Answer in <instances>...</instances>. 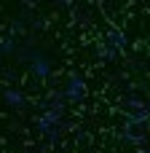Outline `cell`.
I'll return each instance as SVG.
<instances>
[{"label": "cell", "instance_id": "obj_7", "mask_svg": "<svg viewBox=\"0 0 150 153\" xmlns=\"http://www.w3.org/2000/svg\"><path fill=\"white\" fill-rule=\"evenodd\" d=\"M123 105H126V108H134L137 113H140V110H148V108H145V100H140L137 94H129V97H123Z\"/></svg>", "mask_w": 150, "mask_h": 153}, {"label": "cell", "instance_id": "obj_3", "mask_svg": "<svg viewBox=\"0 0 150 153\" xmlns=\"http://www.w3.org/2000/svg\"><path fill=\"white\" fill-rule=\"evenodd\" d=\"M0 100L8 105V108H13V110H24L27 105H30V100L21 94V91H16V89H3V94H0Z\"/></svg>", "mask_w": 150, "mask_h": 153}, {"label": "cell", "instance_id": "obj_9", "mask_svg": "<svg viewBox=\"0 0 150 153\" xmlns=\"http://www.w3.org/2000/svg\"><path fill=\"white\" fill-rule=\"evenodd\" d=\"M123 137H126L129 143H134V145H145V132H140V134H137V132H126Z\"/></svg>", "mask_w": 150, "mask_h": 153}, {"label": "cell", "instance_id": "obj_1", "mask_svg": "<svg viewBox=\"0 0 150 153\" xmlns=\"http://www.w3.org/2000/svg\"><path fill=\"white\" fill-rule=\"evenodd\" d=\"M51 70H54V65H51V59L46 56V54H35L32 59H30V73H32V78H38V81H48L51 78Z\"/></svg>", "mask_w": 150, "mask_h": 153}, {"label": "cell", "instance_id": "obj_5", "mask_svg": "<svg viewBox=\"0 0 150 153\" xmlns=\"http://www.w3.org/2000/svg\"><path fill=\"white\" fill-rule=\"evenodd\" d=\"M107 46H113V48L121 54V51L129 48V40H126V35H123L121 30H107Z\"/></svg>", "mask_w": 150, "mask_h": 153}, {"label": "cell", "instance_id": "obj_8", "mask_svg": "<svg viewBox=\"0 0 150 153\" xmlns=\"http://www.w3.org/2000/svg\"><path fill=\"white\" fill-rule=\"evenodd\" d=\"M99 56H102L105 62H115V59H118V51H115L113 46L105 43V46H99Z\"/></svg>", "mask_w": 150, "mask_h": 153}, {"label": "cell", "instance_id": "obj_6", "mask_svg": "<svg viewBox=\"0 0 150 153\" xmlns=\"http://www.w3.org/2000/svg\"><path fill=\"white\" fill-rule=\"evenodd\" d=\"M16 48H19V43H16V38H13V35H5V38L0 40V56H8V54L13 56V54H16Z\"/></svg>", "mask_w": 150, "mask_h": 153}, {"label": "cell", "instance_id": "obj_4", "mask_svg": "<svg viewBox=\"0 0 150 153\" xmlns=\"http://www.w3.org/2000/svg\"><path fill=\"white\" fill-rule=\"evenodd\" d=\"M56 126H62V113H56V110H43V116L38 118V132L48 134V132L56 129Z\"/></svg>", "mask_w": 150, "mask_h": 153}, {"label": "cell", "instance_id": "obj_11", "mask_svg": "<svg viewBox=\"0 0 150 153\" xmlns=\"http://www.w3.org/2000/svg\"><path fill=\"white\" fill-rule=\"evenodd\" d=\"M54 3H56V5H62V8H67V5H72L75 0H54Z\"/></svg>", "mask_w": 150, "mask_h": 153}, {"label": "cell", "instance_id": "obj_10", "mask_svg": "<svg viewBox=\"0 0 150 153\" xmlns=\"http://www.w3.org/2000/svg\"><path fill=\"white\" fill-rule=\"evenodd\" d=\"M43 27H46V19H35L32 22V30H43Z\"/></svg>", "mask_w": 150, "mask_h": 153}, {"label": "cell", "instance_id": "obj_2", "mask_svg": "<svg viewBox=\"0 0 150 153\" xmlns=\"http://www.w3.org/2000/svg\"><path fill=\"white\" fill-rule=\"evenodd\" d=\"M64 100H67V102H81V100H86V83H83L81 75H70L67 89H64Z\"/></svg>", "mask_w": 150, "mask_h": 153}, {"label": "cell", "instance_id": "obj_12", "mask_svg": "<svg viewBox=\"0 0 150 153\" xmlns=\"http://www.w3.org/2000/svg\"><path fill=\"white\" fill-rule=\"evenodd\" d=\"M21 3H24V8H32L35 5V0H21Z\"/></svg>", "mask_w": 150, "mask_h": 153}]
</instances>
